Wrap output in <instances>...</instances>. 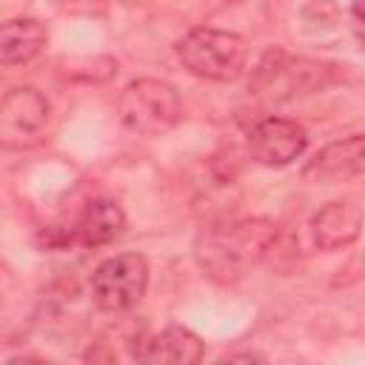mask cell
I'll return each mask as SVG.
<instances>
[{
    "label": "cell",
    "instance_id": "obj_1",
    "mask_svg": "<svg viewBox=\"0 0 365 365\" xmlns=\"http://www.w3.org/2000/svg\"><path fill=\"white\" fill-rule=\"evenodd\" d=\"M277 240V225L262 217L231 220L208 225L194 242V257L200 268L220 285L240 282L257 262L268 257Z\"/></svg>",
    "mask_w": 365,
    "mask_h": 365
},
{
    "label": "cell",
    "instance_id": "obj_5",
    "mask_svg": "<svg viewBox=\"0 0 365 365\" xmlns=\"http://www.w3.org/2000/svg\"><path fill=\"white\" fill-rule=\"evenodd\" d=\"M148 285V262L143 254H117L103 259L91 274V297L100 311L117 314L134 308Z\"/></svg>",
    "mask_w": 365,
    "mask_h": 365
},
{
    "label": "cell",
    "instance_id": "obj_10",
    "mask_svg": "<svg viewBox=\"0 0 365 365\" xmlns=\"http://www.w3.org/2000/svg\"><path fill=\"white\" fill-rule=\"evenodd\" d=\"M359 228H362L359 205L348 202V200H334V202L322 205L311 217V225H308L311 242L319 251H336V248L351 245L359 237Z\"/></svg>",
    "mask_w": 365,
    "mask_h": 365
},
{
    "label": "cell",
    "instance_id": "obj_14",
    "mask_svg": "<svg viewBox=\"0 0 365 365\" xmlns=\"http://www.w3.org/2000/svg\"><path fill=\"white\" fill-rule=\"evenodd\" d=\"M6 365H60V362L46 359V356H11Z\"/></svg>",
    "mask_w": 365,
    "mask_h": 365
},
{
    "label": "cell",
    "instance_id": "obj_4",
    "mask_svg": "<svg viewBox=\"0 0 365 365\" xmlns=\"http://www.w3.org/2000/svg\"><path fill=\"white\" fill-rule=\"evenodd\" d=\"M117 114L125 131L140 137H160L171 131L180 120V94L165 80L140 77L123 88L117 100Z\"/></svg>",
    "mask_w": 365,
    "mask_h": 365
},
{
    "label": "cell",
    "instance_id": "obj_12",
    "mask_svg": "<svg viewBox=\"0 0 365 365\" xmlns=\"http://www.w3.org/2000/svg\"><path fill=\"white\" fill-rule=\"evenodd\" d=\"M48 43V29L37 17H14L0 23V66H23Z\"/></svg>",
    "mask_w": 365,
    "mask_h": 365
},
{
    "label": "cell",
    "instance_id": "obj_13",
    "mask_svg": "<svg viewBox=\"0 0 365 365\" xmlns=\"http://www.w3.org/2000/svg\"><path fill=\"white\" fill-rule=\"evenodd\" d=\"M214 365H268V359L257 351H237V354H228V356H220Z\"/></svg>",
    "mask_w": 365,
    "mask_h": 365
},
{
    "label": "cell",
    "instance_id": "obj_3",
    "mask_svg": "<svg viewBox=\"0 0 365 365\" xmlns=\"http://www.w3.org/2000/svg\"><path fill=\"white\" fill-rule=\"evenodd\" d=\"M334 68L331 63H319V60H308V57H294L288 51H265L262 60L257 63V68L251 71V94L268 103H282V100H294L299 94H311L322 86H328L334 80Z\"/></svg>",
    "mask_w": 365,
    "mask_h": 365
},
{
    "label": "cell",
    "instance_id": "obj_11",
    "mask_svg": "<svg viewBox=\"0 0 365 365\" xmlns=\"http://www.w3.org/2000/svg\"><path fill=\"white\" fill-rule=\"evenodd\" d=\"M125 231V214L114 200H94L68 228V242L83 248H100L114 242Z\"/></svg>",
    "mask_w": 365,
    "mask_h": 365
},
{
    "label": "cell",
    "instance_id": "obj_9",
    "mask_svg": "<svg viewBox=\"0 0 365 365\" xmlns=\"http://www.w3.org/2000/svg\"><path fill=\"white\" fill-rule=\"evenodd\" d=\"M365 165V137L362 134H348L342 140L328 143L322 151H317V157L305 165L302 177L311 182H339V180H351L359 177Z\"/></svg>",
    "mask_w": 365,
    "mask_h": 365
},
{
    "label": "cell",
    "instance_id": "obj_7",
    "mask_svg": "<svg viewBox=\"0 0 365 365\" xmlns=\"http://www.w3.org/2000/svg\"><path fill=\"white\" fill-rule=\"evenodd\" d=\"M308 131L288 117H262L248 128V154L268 168H279L302 157Z\"/></svg>",
    "mask_w": 365,
    "mask_h": 365
},
{
    "label": "cell",
    "instance_id": "obj_6",
    "mask_svg": "<svg viewBox=\"0 0 365 365\" xmlns=\"http://www.w3.org/2000/svg\"><path fill=\"white\" fill-rule=\"evenodd\" d=\"M51 120V106L37 88H11L0 100V148L26 151L43 143Z\"/></svg>",
    "mask_w": 365,
    "mask_h": 365
},
{
    "label": "cell",
    "instance_id": "obj_8",
    "mask_svg": "<svg viewBox=\"0 0 365 365\" xmlns=\"http://www.w3.org/2000/svg\"><path fill=\"white\" fill-rule=\"evenodd\" d=\"M202 339L185 325H165L163 331H148L134 339L131 356L137 365H200Z\"/></svg>",
    "mask_w": 365,
    "mask_h": 365
},
{
    "label": "cell",
    "instance_id": "obj_2",
    "mask_svg": "<svg viewBox=\"0 0 365 365\" xmlns=\"http://www.w3.org/2000/svg\"><path fill=\"white\" fill-rule=\"evenodd\" d=\"M177 57L194 77L214 80V83H231L245 68L248 46L234 31L197 26V29H188L177 40Z\"/></svg>",
    "mask_w": 365,
    "mask_h": 365
}]
</instances>
